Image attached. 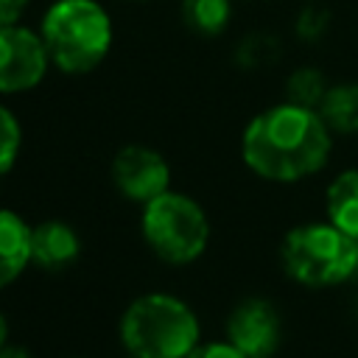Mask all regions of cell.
<instances>
[{
	"instance_id": "1",
	"label": "cell",
	"mask_w": 358,
	"mask_h": 358,
	"mask_svg": "<svg viewBox=\"0 0 358 358\" xmlns=\"http://www.w3.org/2000/svg\"><path fill=\"white\" fill-rule=\"evenodd\" d=\"M333 151V131L319 109L291 101L257 112L241 137V157L252 173L268 182H299L322 171Z\"/></svg>"
},
{
	"instance_id": "2",
	"label": "cell",
	"mask_w": 358,
	"mask_h": 358,
	"mask_svg": "<svg viewBox=\"0 0 358 358\" xmlns=\"http://www.w3.org/2000/svg\"><path fill=\"white\" fill-rule=\"evenodd\" d=\"M50 64L81 76L95 70L112 48V20L98 0H56L39 22Z\"/></svg>"
},
{
	"instance_id": "3",
	"label": "cell",
	"mask_w": 358,
	"mask_h": 358,
	"mask_svg": "<svg viewBox=\"0 0 358 358\" xmlns=\"http://www.w3.org/2000/svg\"><path fill=\"white\" fill-rule=\"evenodd\" d=\"M199 336L196 313L171 294H143L120 316V341L131 358H185Z\"/></svg>"
},
{
	"instance_id": "4",
	"label": "cell",
	"mask_w": 358,
	"mask_h": 358,
	"mask_svg": "<svg viewBox=\"0 0 358 358\" xmlns=\"http://www.w3.org/2000/svg\"><path fill=\"white\" fill-rule=\"evenodd\" d=\"M282 268L291 280L308 288H327L358 274V238L336 224L294 227L280 246Z\"/></svg>"
},
{
	"instance_id": "5",
	"label": "cell",
	"mask_w": 358,
	"mask_h": 358,
	"mask_svg": "<svg viewBox=\"0 0 358 358\" xmlns=\"http://www.w3.org/2000/svg\"><path fill=\"white\" fill-rule=\"evenodd\" d=\"M143 238L165 263H193L210 241L204 210L185 193L165 190L143 204Z\"/></svg>"
},
{
	"instance_id": "6",
	"label": "cell",
	"mask_w": 358,
	"mask_h": 358,
	"mask_svg": "<svg viewBox=\"0 0 358 358\" xmlns=\"http://www.w3.org/2000/svg\"><path fill=\"white\" fill-rule=\"evenodd\" d=\"M50 67L42 34L14 22L0 25V95L34 90Z\"/></svg>"
},
{
	"instance_id": "7",
	"label": "cell",
	"mask_w": 358,
	"mask_h": 358,
	"mask_svg": "<svg viewBox=\"0 0 358 358\" xmlns=\"http://www.w3.org/2000/svg\"><path fill=\"white\" fill-rule=\"evenodd\" d=\"M112 182L129 201L145 204L168 190L171 168L165 157L148 145H123L112 159Z\"/></svg>"
},
{
	"instance_id": "8",
	"label": "cell",
	"mask_w": 358,
	"mask_h": 358,
	"mask_svg": "<svg viewBox=\"0 0 358 358\" xmlns=\"http://www.w3.org/2000/svg\"><path fill=\"white\" fill-rule=\"evenodd\" d=\"M282 324L280 313L266 299H243L232 308L227 319V341L238 347L246 358H271L280 347Z\"/></svg>"
},
{
	"instance_id": "9",
	"label": "cell",
	"mask_w": 358,
	"mask_h": 358,
	"mask_svg": "<svg viewBox=\"0 0 358 358\" xmlns=\"http://www.w3.org/2000/svg\"><path fill=\"white\" fill-rule=\"evenodd\" d=\"M81 252L76 229L64 221H42L31 227V263L48 271L67 268Z\"/></svg>"
},
{
	"instance_id": "10",
	"label": "cell",
	"mask_w": 358,
	"mask_h": 358,
	"mask_svg": "<svg viewBox=\"0 0 358 358\" xmlns=\"http://www.w3.org/2000/svg\"><path fill=\"white\" fill-rule=\"evenodd\" d=\"M31 263V227L11 210H0V288Z\"/></svg>"
},
{
	"instance_id": "11",
	"label": "cell",
	"mask_w": 358,
	"mask_h": 358,
	"mask_svg": "<svg viewBox=\"0 0 358 358\" xmlns=\"http://www.w3.org/2000/svg\"><path fill=\"white\" fill-rule=\"evenodd\" d=\"M327 221L344 229L347 235L358 238V168L341 171L324 193Z\"/></svg>"
},
{
	"instance_id": "12",
	"label": "cell",
	"mask_w": 358,
	"mask_h": 358,
	"mask_svg": "<svg viewBox=\"0 0 358 358\" xmlns=\"http://www.w3.org/2000/svg\"><path fill=\"white\" fill-rule=\"evenodd\" d=\"M319 115L333 134H358V81H336L319 103Z\"/></svg>"
},
{
	"instance_id": "13",
	"label": "cell",
	"mask_w": 358,
	"mask_h": 358,
	"mask_svg": "<svg viewBox=\"0 0 358 358\" xmlns=\"http://www.w3.org/2000/svg\"><path fill=\"white\" fill-rule=\"evenodd\" d=\"M182 22L196 36H221L232 22V0H182Z\"/></svg>"
},
{
	"instance_id": "14",
	"label": "cell",
	"mask_w": 358,
	"mask_h": 358,
	"mask_svg": "<svg viewBox=\"0 0 358 358\" xmlns=\"http://www.w3.org/2000/svg\"><path fill=\"white\" fill-rule=\"evenodd\" d=\"M327 90H330V81H327L324 70H319L313 64H302V67L291 70V76L285 78V101L308 106V109H319Z\"/></svg>"
},
{
	"instance_id": "15",
	"label": "cell",
	"mask_w": 358,
	"mask_h": 358,
	"mask_svg": "<svg viewBox=\"0 0 358 358\" xmlns=\"http://www.w3.org/2000/svg\"><path fill=\"white\" fill-rule=\"evenodd\" d=\"M282 45L268 31H252L235 45V64L243 70H260L280 59Z\"/></svg>"
},
{
	"instance_id": "16",
	"label": "cell",
	"mask_w": 358,
	"mask_h": 358,
	"mask_svg": "<svg viewBox=\"0 0 358 358\" xmlns=\"http://www.w3.org/2000/svg\"><path fill=\"white\" fill-rule=\"evenodd\" d=\"M330 25H333L330 8L322 6V0H310L294 17V36L305 45H316L330 34Z\"/></svg>"
},
{
	"instance_id": "17",
	"label": "cell",
	"mask_w": 358,
	"mask_h": 358,
	"mask_svg": "<svg viewBox=\"0 0 358 358\" xmlns=\"http://www.w3.org/2000/svg\"><path fill=\"white\" fill-rule=\"evenodd\" d=\"M20 145H22L20 123H17L14 112L0 103V173H6V171L17 162Z\"/></svg>"
},
{
	"instance_id": "18",
	"label": "cell",
	"mask_w": 358,
	"mask_h": 358,
	"mask_svg": "<svg viewBox=\"0 0 358 358\" xmlns=\"http://www.w3.org/2000/svg\"><path fill=\"white\" fill-rule=\"evenodd\" d=\"M185 358H246V355L229 341H210V344H196Z\"/></svg>"
},
{
	"instance_id": "19",
	"label": "cell",
	"mask_w": 358,
	"mask_h": 358,
	"mask_svg": "<svg viewBox=\"0 0 358 358\" xmlns=\"http://www.w3.org/2000/svg\"><path fill=\"white\" fill-rule=\"evenodd\" d=\"M31 0H0V25H14L20 22L22 11L28 8Z\"/></svg>"
},
{
	"instance_id": "20",
	"label": "cell",
	"mask_w": 358,
	"mask_h": 358,
	"mask_svg": "<svg viewBox=\"0 0 358 358\" xmlns=\"http://www.w3.org/2000/svg\"><path fill=\"white\" fill-rule=\"evenodd\" d=\"M0 358H31V355L20 347H0Z\"/></svg>"
},
{
	"instance_id": "21",
	"label": "cell",
	"mask_w": 358,
	"mask_h": 358,
	"mask_svg": "<svg viewBox=\"0 0 358 358\" xmlns=\"http://www.w3.org/2000/svg\"><path fill=\"white\" fill-rule=\"evenodd\" d=\"M6 336H8V322L0 313V347H6Z\"/></svg>"
},
{
	"instance_id": "22",
	"label": "cell",
	"mask_w": 358,
	"mask_h": 358,
	"mask_svg": "<svg viewBox=\"0 0 358 358\" xmlns=\"http://www.w3.org/2000/svg\"><path fill=\"white\" fill-rule=\"evenodd\" d=\"M134 3H140V0H134Z\"/></svg>"
},
{
	"instance_id": "23",
	"label": "cell",
	"mask_w": 358,
	"mask_h": 358,
	"mask_svg": "<svg viewBox=\"0 0 358 358\" xmlns=\"http://www.w3.org/2000/svg\"><path fill=\"white\" fill-rule=\"evenodd\" d=\"M129 358H131V355H129Z\"/></svg>"
}]
</instances>
